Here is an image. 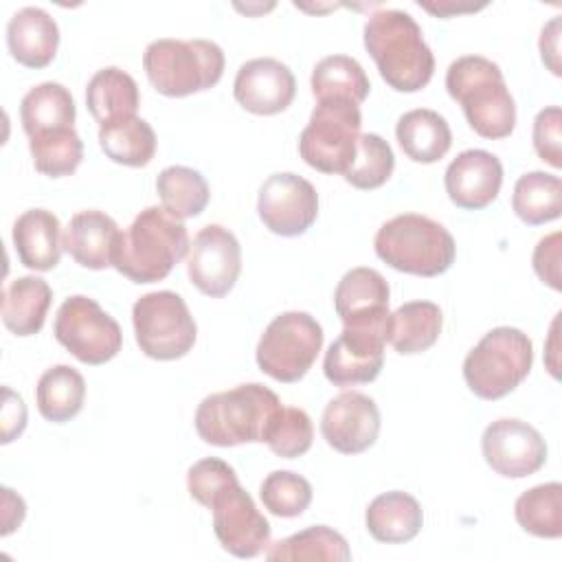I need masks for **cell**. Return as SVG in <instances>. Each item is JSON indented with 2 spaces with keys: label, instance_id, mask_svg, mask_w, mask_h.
I'll use <instances>...</instances> for the list:
<instances>
[{
  "label": "cell",
  "instance_id": "cell-1",
  "mask_svg": "<svg viewBox=\"0 0 562 562\" xmlns=\"http://www.w3.org/2000/svg\"><path fill=\"white\" fill-rule=\"evenodd\" d=\"M364 48L380 77L397 92H417L435 72V57L415 18L400 9H380L364 24Z\"/></svg>",
  "mask_w": 562,
  "mask_h": 562
},
{
  "label": "cell",
  "instance_id": "cell-2",
  "mask_svg": "<svg viewBox=\"0 0 562 562\" xmlns=\"http://www.w3.org/2000/svg\"><path fill=\"white\" fill-rule=\"evenodd\" d=\"M189 246L182 220L162 206H147L121 233L112 266L134 283H154L187 257Z\"/></svg>",
  "mask_w": 562,
  "mask_h": 562
},
{
  "label": "cell",
  "instance_id": "cell-3",
  "mask_svg": "<svg viewBox=\"0 0 562 562\" xmlns=\"http://www.w3.org/2000/svg\"><path fill=\"white\" fill-rule=\"evenodd\" d=\"M281 411L274 391L259 382L206 395L195 411V430L202 441L220 448L266 441L272 419Z\"/></svg>",
  "mask_w": 562,
  "mask_h": 562
},
{
  "label": "cell",
  "instance_id": "cell-4",
  "mask_svg": "<svg viewBox=\"0 0 562 562\" xmlns=\"http://www.w3.org/2000/svg\"><path fill=\"white\" fill-rule=\"evenodd\" d=\"M448 94L463 108L470 127L483 138H507L516 125V103L503 70L487 57L463 55L448 66Z\"/></svg>",
  "mask_w": 562,
  "mask_h": 562
},
{
  "label": "cell",
  "instance_id": "cell-5",
  "mask_svg": "<svg viewBox=\"0 0 562 562\" xmlns=\"http://www.w3.org/2000/svg\"><path fill=\"white\" fill-rule=\"evenodd\" d=\"M373 248L393 270L417 277L446 272L457 255L448 228L419 213H402L384 222L375 233Z\"/></svg>",
  "mask_w": 562,
  "mask_h": 562
},
{
  "label": "cell",
  "instance_id": "cell-6",
  "mask_svg": "<svg viewBox=\"0 0 562 562\" xmlns=\"http://www.w3.org/2000/svg\"><path fill=\"white\" fill-rule=\"evenodd\" d=\"M149 83L165 97L213 88L224 75V50L211 40H154L143 53Z\"/></svg>",
  "mask_w": 562,
  "mask_h": 562
},
{
  "label": "cell",
  "instance_id": "cell-7",
  "mask_svg": "<svg viewBox=\"0 0 562 562\" xmlns=\"http://www.w3.org/2000/svg\"><path fill=\"white\" fill-rule=\"evenodd\" d=\"M533 345L522 329L494 327L463 360L468 389L481 400H501L531 371Z\"/></svg>",
  "mask_w": 562,
  "mask_h": 562
},
{
  "label": "cell",
  "instance_id": "cell-8",
  "mask_svg": "<svg viewBox=\"0 0 562 562\" xmlns=\"http://www.w3.org/2000/svg\"><path fill=\"white\" fill-rule=\"evenodd\" d=\"M362 114L345 99L318 101L299 136L301 158L321 173H340L353 165Z\"/></svg>",
  "mask_w": 562,
  "mask_h": 562
},
{
  "label": "cell",
  "instance_id": "cell-9",
  "mask_svg": "<svg viewBox=\"0 0 562 562\" xmlns=\"http://www.w3.org/2000/svg\"><path fill=\"white\" fill-rule=\"evenodd\" d=\"M323 347V327L307 312H283L268 323L257 342L259 369L277 382H299Z\"/></svg>",
  "mask_w": 562,
  "mask_h": 562
},
{
  "label": "cell",
  "instance_id": "cell-10",
  "mask_svg": "<svg viewBox=\"0 0 562 562\" xmlns=\"http://www.w3.org/2000/svg\"><path fill=\"white\" fill-rule=\"evenodd\" d=\"M140 351L154 360H178L195 342L198 327L184 299L171 290L143 294L132 307Z\"/></svg>",
  "mask_w": 562,
  "mask_h": 562
},
{
  "label": "cell",
  "instance_id": "cell-11",
  "mask_svg": "<svg viewBox=\"0 0 562 562\" xmlns=\"http://www.w3.org/2000/svg\"><path fill=\"white\" fill-rule=\"evenodd\" d=\"M53 334L57 342L83 364H103L112 360L123 345L119 323L103 312L94 299L81 294L59 305Z\"/></svg>",
  "mask_w": 562,
  "mask_h": 562
},
{
  "label": "cell",
  "instance_id": "cell-12",
  "mask_svg": "<svg viewBox=\"0 0 562 562\" xmlns=\"http://www.w3.org/2000/svg\"><path fill=\"white\" fill-rule=\"evenodd\" d=\"M389 327L391 318L360 325H342L340 336L325 351V378L334 386H356L373 382L384 364Z\"/></svg>",
  "mask_w": 562,
  "mask_h": 562
},
{
  "label": "cell",
  "instance_id": "cell-13",
  "mask_svg": "<svg viewBox=\"0 0 562 562\" xmlns=\"http://www.w3.org/2000/svg\"><path fill=\"white\" fill-rule=\"evenodd\" d=\"M257 213L270 233L299 237L316 222L318 193L310 180L296 173H272L259 189Z\"/></svg>",
  "mask_w": 562,
  "mask_h": 562
},
{
  "label": "cell",
  "instance_id": "cell-14",
  "mask_svg": "<svg viewBox=\"0 0 562 562\" xmlns=\"http://www.w3.org/2000/svg\"><path fill=\"white\" fill-rule=\"evenodd\" d=\"M241 272V246L237 237L220 226L200 228L187 252V274L206 296H226Z\"/></svg>",
  "mask_w": 562,
  "mask_h": 562
},
{
  "label": "cell",
  "instance_id": "cell-15",
  "mask_svg": "<svg viewBox=\"0 0 562 562\" xmlns=\"http://www.w3.org/2000/svg\"><path fill=\"white\" fill-rule=\"evenodd\" d=\"M485 463L501 476L522 479L547 463V443L527 422L503 417L492 422L481 437Z\"/></svg>",
  "mask_w": 562,
  "mask_h": 562
},
{
  "label": "cell",
  "instance_id": "cell-16",
  "mask_svg": "<svg viewBox=\"0 0 562 562\" xmlns=\"http://www.w3.org/2000/svg\"><path fill=\"white\" fill-rule=\"evenodd\" d=\"M222 549L235 558H255L270 544V522L239 485L226 487L209 507Z\"/></svg>",
  "mask_w": 562,
  "mask_h": 562
},
{
  "label": "cell",
  "instance_id": "cell-17",
  "mask_svg": "<svg viewBox=\"0 0 562 562\" xmlns=\"http://www.w3.org/2000/svg\"><path fill=\"white\" fill-rule=\"evenodd\" d=\"M321 435L336 452L360 454L369 450L380 435V411L369 395L345 391L325 406Z\"/></svg>",
  "mask_w": 562,
  "mask_h": 562
},
{
  "label": "cell",
  "instance_id": "cell-18",
  "mask_svg": "<svg viewBox=\"0 0 562 562\" xmlns=\"http://www.w3.org/2000/svg\"><path fill=\"white\" fill-rule=\"evenodd\" d=\"M235 101L259 116L283 112L296 94L292 70L274 57H257L239 66L233 81Z\"/></svg>",
  "mask_w": 562,
  "mask_h": 562
},
{
  "label": "cell",
  "instance_id": "cell-19",
  "mask_svg": "<svg viewBox=\"0 0 562 562\" xmlns=\"http://www.w3.org/2000/svg\"><path fill=\"white\" fill-rule=\"evenodd\" d=\"M443 182L454 206L479 211L496 200L503 184V165L498 156L485 149H465L448 165Z\"/></svg>",
  "mask_w": 562,
  "mask_h": 562
},
{
  "label": "cell",
  "instance_id": "cell-20",
  "mask_svg": "<svg viewBox=\"0 0 562 562\" xmlns=\"http://www.w3.org/2000/svg\"><path fill=\"white\" fill-rule=\"evenodd\" d=\"M389 283L373 268H351L342 274L334 292V307L342 325L373 323L391 316Z\"/></svg>",
  "mask_w": 562,
  "mask_h": 562
},
{
  "label": "cell",
  "instance_id": "cell-21",
  "mask_svg": "<svg viewBox=\"0 0 562 562\" xmlns=\"http://www.w3.org/2000/svg\"><path fill=\"white\" fill-rule=\"evenodd\" d=\"M121 237L116 222L103 211H79L61 233L64 250L88 270L112 266L114 248Z\"/></svg>",
  "mask_w": 562,
  "mask_h": 562
},
{
  "label": "cell",
  "instance_id": "cell-22",
  "mask_svg": "<svg viewBox=\"0 0 562 562\" xmlns=\"http://www.w3.org/2000/svg\"><path fill=\"white\" fill-rule=\"evenodd\" d=\"M7 46L11 57L26 68H44L55 59L59 26L40 7L15 11L7 24Z\"/></svg>",
  "mask_w": 562,
  "mask_h": 562
},
{
  "label": "cell",
  "instance_id": "cell-23",
  "mask_svg": "<svg viewBox=\"0 0 562 562\" xmlns=\"http://www.w3.org/2000/svg\"><path fill=\"white\" fill-rule=\"evenodd\" d=\"M13 246L22 266L31 270H53L61 257V226L46 209H29L13 224Z\"/></svg>",
  "mask_w": 562,
  "mask_h": 562
},
{
  "label": "cell",
  "instance_id": "cell-24",
  "mask_svg": "<svg viewBox=\"0 0 562 562\" xmlns=\"http://www.w3.org/2000/svg\"><path fill=\"white\" fill-rule=\"evenodd\" d=\"M364 522L378 542L400 544L413 540L419 533L424 525V512L415 496L393 490L375 496L369 503Z\"/></svg>",
  "mask_w": 562,
  "mask_h": 562
},
{
  "label": "cell",
  "instance_id": "cell-25",
  "mask_svg": "<svg viewBox=\"0 0 562 562\" xmlns=\"http://www.w3.org/2000/svg\"><path fill=\"white\" fill-rule=\"evenodd\" d=\"M395 136L402 151L415 162H437L441 160L450 145L452 132L446 119L428 108H417L400 116L395 125Z\"/></svg>",
  "mask_w": 562,
  "mask_h": 562
},
{
  "label": "cell",
  "instance_id": "cell-26",
  "mask_svg": "<svg viewBox=\"0 0 562 562\" xmlns=\"http://www.w3.org/2000/svg\"><path fill=\"white\" fill-rule=\"evenodd\" d=\"M53 301L50 285L33 274L18 277L2 294V323L15 336H33L42 329Z\"/></svg>",
  "mask_w": 562,
  "mask_h": 562
},
{
  "label": "cell",
  "instance_id": "cell-27",
  "mask_svg": "<svg viewBox=\"0 0 562 562\" xmlns=\"http://www.w3.org/2000/svg\"><path fill=\"white\" fill-rule=\"evenodd\" d=\"M140 97L138 86L125 70L116 66L101 68L86 88V105L99 125L136 116Z\"/></svg>",
  "mask_w": 562,
  "mask_h": 562
},
{
  "label": "cell",
  "instance_id": "cell-28",
  "mask_svg": "<svg viewBox=\"0 0 562 562\" xmlns=\"http://www.w3.org/2000/svg\"><path fill=\"white\" fill-rule=\"evenodd\" d=\"M441 310L432 301H411L391 314L389 342L402 356L430 349L441 334Z\"/></svg>",
  "mask_w": 562,
  "mask_h": 562
},
{
  "label": "cell",
  "instance_id": "cell-29",
  "mask_svg": "<svg viewBox=\"0 0 562 562\" xmlns=\"http://www.w3.org/2000/svg\"><path fill=\"white\" fill-rule=\"evenodd\" d=\"M86 400V380L83 375L68 367L55 364L46 369L35 386L37 411L44 419L53 424H64L72 419Z\"/></svg>",
  "mask_w": 562,
  "mask_h": 562
},
{
  "label": "cell",
  "instance_id": "cell-30",
  "mask_svg": "<svg viewBox=\"0 0 562 562\" xmlns=\"http://www.w3.org/2000/svg\"><path fill=\"white\" fill-rule=\"evenodd\" d=\"M75 116V99L70 90L57 81H44L31 88L20 103V121L26 136L57 127H72Z\"/></svg>",
  "mask_w": 562,
  "mask_h": 562
},
{
  "label": "cell",
  "instance_id": "cell-31",
  "mask_svg": "<svg viewBox=\"0 0 562 562\" xmlns=\"http://www.w3.org/2000/svg\"><path fill=\"white\" fill-rule=\"evenodd\" d=\"M99 145L119 165L145 167L156 154V134L145 119L127 116L99 125Z\"/></svg>",
  "mask_w": 562,
  "mask_h": 562
},
{
  "label": "cell",
  "instance_id": "cell-32",
  "mask_svg": "<svg viewBox=\"0 0 562 562\" xmlns=\"http://www.w3.org/2000/svg\"><path fill=\"white\" fill-rule=\"evenodd\" d=\"M514 213L529 226L558 220L562 213V180L544 171H527L514 184Z\"/></svg>",
  "mask_w": 562,
  "mask_h": 562
},
{
  "label": "cell",
  "instance_id": "cell-33",
  "mask_svg": "<svg viewBox=\"0 0 562 562\" xmlns=\"http://www.w3.org/2000/svg\"><path fill=\"white\" fill-rule=\"evenodd\" d=\"M369 77L353 57L329 55L312 70V92L318 101L345 99L360 105L369 97Z\"/></svg>",
  "mask_w": 562,
  "mask_h": 562
},
{
  "label": "cell",
  "instance_id": "cell-34",
  "mask_svg": "<svg viewBox=\"0 0 562 562\" xmlns=\"http://www.w3.org/2000/svg\"><path fill=\"white\" fill-rule=\"evenodd\" d=\"M156 191L160 195L162 209L178 220L200 215L211 198L204 176L182 165L165 167L156 178Z\"/></svg>",
  "mask_w": 562,
  "mask_h": 562
},
{
  "label": "cell",
  "instance_id": "cell-35",
  "mask_svg": "<svg viewBox=\"0 0 562 562\" xmlns=\"http://www.w3.org/2000/svg\"><path fill=\"white\" fill-rule=\"evenodd\" d=\"M266 560L270 562H290V560H325V562H347L351 551L347 540L327 525L307 527L285 540L274 542Z\"/></svg>",
  "mask_w": 562,
  "mask_h": 562
},
{
  "label": "cell",
  "instance_id": "cell-36",
  "mask_svg": "<svg viewBox=\"0 0 562 562\" xmlns=\"http://www.w3.org/2000/svg\"><path fill=\"white\" fill-rule=\"evenodd\" d=\"M516 522L538 538L562 536V485L558 481L522 492L514 505Z\"/></svg>",
  "mask_w": 562,
  "mask_h": 562
},
{
  "label": "cell",
  "instance_id": "cell-37",
  "mask_svg": "<svg viewBox=\"0 0 562 562\" xmlns=\"http://www.w3.org/2000/svg\"><path fill=\"white\" fill-rule=\"evenodd\" d=\"M29 149L35 169L48 178L70 176L83 158V143L75 127H57L29 136Z\"/></svg>",
  "mask_w": 562,
  "mask_h": 562
},
{
  "label": "cell",
  "instance_id": "cell-38",
  "mask_svg": "<svg viewBox=\"0 0 562 562\" xmlns=\"http://www.w3.org/2000/svg\"><path fill=\"white\" fill-rule=\"evenodd\" d=\"M395 167L391 145L378 134H360L353 165L345 171V180L362 191L382 187Z\"/></svg>",
  "mask_w": 562,
  "mask_h": 562
},
{
  "label": "cell",
  "instance_id": "cell-39",
  "mask_svg": "<svg viewBox=\"0 0 562 562\" xmlns=\"http://www.w3.org/2000/svg\"><path fill=\"white\" fill-rule=\"evenodd\" d=\"M259 496L270 514L279 518H294L310 507L312 485L296 472L274 470L261 481Z\"/></svg>",
  "mask_w": 562,
  "mask_h": 562
},
{
  "label": "cell",
  "instance_id": "cell-40",
  "mask_svg": "<svg viewBox=\"0 0 562 562\" xmlns=\"http://www.w3.org/2000/svg\"><path fill=\"white\" fill-rule=\"evenodd\" d=\"M314 426L303 408L281 406L266 435L268 448L283 459H296L312 448Z\"/></svg>",
  "mask_w": 562,
  "mask_h": 562
},
{
  "label": "cell",
  "instance_id": "cell-41",
  "mask_svg": "<svg viewBox=\"0 0 562 562\" xmlns=\"http://www.w3.org/2000/svg\"><path fill=\"white\" fill-rule=\"evenodd\" d=\"M235 483H239L235 470L226 461L215 457L195 461L187 472L189 494L193 501H198L204 507H211L215 496Z\"/></svg>",
  "mask_w": 562,
  "mask_h": 562
},
{
  "label": "cell",
  "instance_id": "cell-42",
  "mask_svg": "<svg viewBox=\"0 0 562 562\" xmlns=\"http://www.w3.org/2000/svg\"><path fill=\"white\" fill-rule=\"evenodd\" d=\"M533 149L551 167H562V110L549 105L533 119Z\"/></svg>",
  "mask_w": 562,
  "mask_h": 562
},
{
  "label": "cell",
  "instance_id": "cell-43",
  "mask_svg": "<svg viewBox=\"0 0 562 562\" xmlns=\"http://www.w3.org/2000/svg\"><path fill=\"white\" fill-rule=\"evenodd\" d=\"M560 233H551L538 241L533 248V270L540 277L542 283H547L553 290H562V277H560Z\"/></svg>",
  "mask_w": 562,
  "mask_h": 562
},
{
  "label": "cell",
  "instance_id": "cell-44",
  "mask_svg": "<svg viewBox=\"0 0 562 562\" xmlns=\"http://www.w3.org/2000/svg\"><path fill=\"white\" fill-rule=\"evenodd\" d=\"M2 443H11L26 426V406L18 393L2 389Z\"/></svg>",
  "mask_w": 562,
  "mask_h": 562
},
{
  "label": "cell",
  "instance_id": "cell-45",
  "mask_svg": "<svg viewBox=\"0 0 562 562\" xmlns=\"http://www.w3.org/2000/svg\"><path fill=\"white\" fill-rule=\"evenodd\" d=\"M558 42H560V20L553 18L540 33V55H542V61L549 66V70L560 77L562 70H560Z\"/></svg>",
  "mask_w": 562,
  "mask_h": 562
}]
</instances>
